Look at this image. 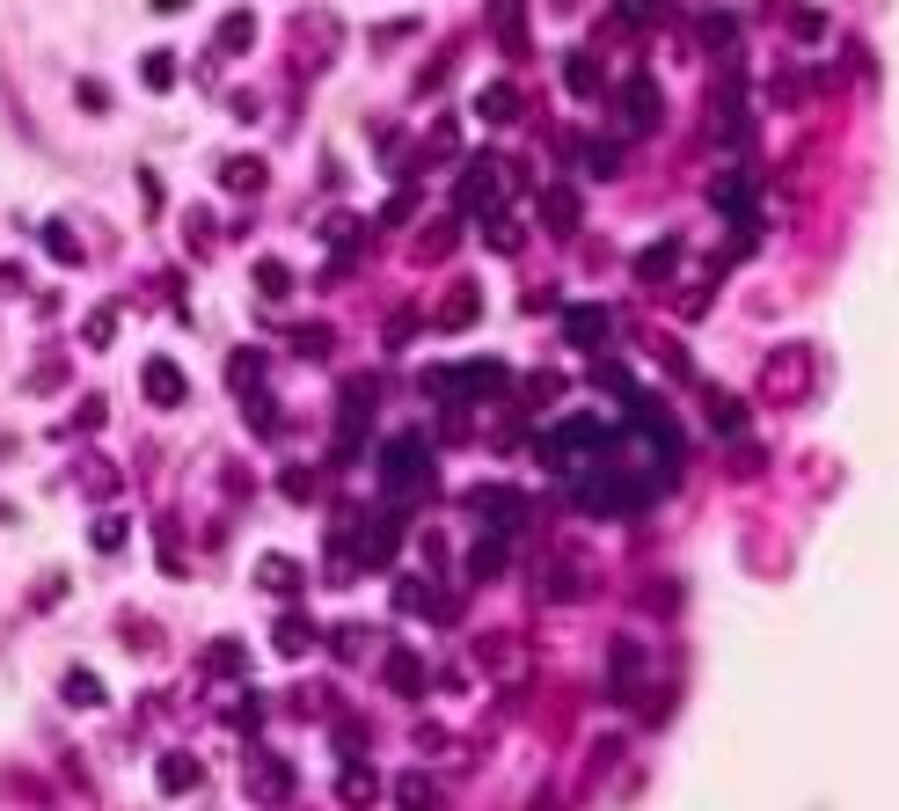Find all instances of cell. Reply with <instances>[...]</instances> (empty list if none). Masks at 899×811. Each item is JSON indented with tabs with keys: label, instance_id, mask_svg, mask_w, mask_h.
Wrapping results in <instances>:
<instances>
[{
	"label": "cell",
	"instance_id": "8d00e7d4",
	"mask_svg": "<svg viewBox=\"0 0 899 811\" xmlns=\"http://www.w3.org/2000/svg\"><path fill=\"white\" fill-rule=\"evenodd\" d=\"M468 570H476V578H491V570H505V534H491V541L476 548V564H468Z\"/></svg>",
	"mask_w": 899,
	"mask_h": 811
},
{
	"label": "cell",
	"instance_id": "5bb4252c",
	"mask_svg": "<svg viewBox=\"0 0 899 811\" xmlns=\"http://www.w3.org/2000/svg\"><path fill=\"white\" fill-rule=\"evenodd\" d=\"M256 585L279 592V600H293V592H300V564H293V556H256Z\"/></svg>",
	"mask_w": 899,
	"mask_h": 811
},
{
	"label": "cell",
	"instance_id": "60d3db41",
	"mask_svg": "<svg viewBox=\"0 0 899 811\" xmlns=\"http://www.w3.org/2000/svg\"><path fill=\"white\" fill-rule=\"evenodd\" d=\"M293 352L322 358V352H330V330H315V322H307V330H293Z\"/></svg>",
	"mask_w": 899,
	"mask_h": 811
},
{
	"label": "cell",
	"instance_id": "1f68e13d",
	"mask_svg": "<svg viewBox=\"0 0 899 811\" xmlns=\"http://www.w3.org/2000/svg\"><path fill=\"white\" fill-rule=\"evenodd\" d=\"M709 424H717V432H746V403H731V395H709Z\"/></svg>",
	"mask_w": 899,
	"mask_h": 811
},
{
	"label": "cell",
	"instance_id": "836d02e7",
	"mask_svg": "<svg viewBox=\"0 0 899 811\" xmlns=\"http://www.w3.org/2000/svg\"><path fill=\"white\" fill-rule=\"evenodd\" d=\"M44 249H52V264H81V242H73V234L59 227V220L44 227Z\"/></svg>",
	"mask_w": 899,
	"mask_h": 811
},
{
	"label": "cell",
	"instance_id": "277c9868",
	"mask_svg": "<svg viewBox=\"0 0 899 811\" xmlns=\"http://www.w3.org/2000/svg\"><path fill=\"white\" fill-rule=\"evenodd\" d=\"M658 118H666L658 81L651 73H629V81H622V124H629V132H658Z\"/></svg>",
	"mask_w": 899,
	"mask_h": 811
},
{
	"label": "cell",
	"instance_id": "5b68a950",
	"mask_svg": "<svg viewBox=\"0 0 899 811\" xmlns=\"http://www.w3.org/2000/svg\"><path fill=\"white\" fill-rule=\"evenodd\" d=\"M381 680H388L403 702H417L424 695V658L410 651V643H395V651H381Z\"/></svg>",
	"mask_w": 899,
	"mask_h": 811
},
{
	"label": "cell",
	"instance_id": "6da1fadb",
	"mask_svg": "<svg viewBox=\"0 0 899 811\" xmlns=\"http://www.w3.org/2000/svg\"><path fill=\"white\" fill-rule=\"evenodd\" d=\"M607 439H615V417H564L556 432H542V468H556L564 483H578L585 468H593L599 454H607Z\"/></svg>",
	"mask_w": 899,
	"mask_h": 811
},
{
	"label": "cell",
	"instance_id": "cb8c5ba5",
	"mask_svg": "<svg viewBox=\"0 0 899 811\" xmlns=\"http://www.w3.org/2000/svg\"><path fill=\"white\" fill-rule=\"evenodd\" d=\"M636 672H644V651H636V643H615V658H607V680H615V688H636Z\"/></svg>",
	"mask_w": 899,
	"mask_h": 811
},
{
	"label": "cell",
	"instance_id": "2e32d148",
	"mask_svg": "<svg viewBox=\"0 0 899 811\" xmlns=\"http://www.w3.org/2000/svg\"><path fill=\"white\" fill-rule=\"evenodd\" d=\"M336 797H344V804H373V797H381V775H373L366 760H352V768L336 775Z\"/></svg>",
	"mask_w": 899,
	"mask_h": 811
},
{
	"label": "cell",
	"instance_id": "ffe728a7",
	"mask_svg": "<svg viewBox=\"0 0 899 811\" xmlns=\"http://www.w3.org/2000/svg\"><path fill=\"white\" fill-rule=\"evenodd\" d=\"M249 44H256V16H249V8H234V16L220 22V52H249Z\"/></svg>",
	"mask_w": 899,
	"mask_h": 811
},
{
	"label": "cell",
	"instance_id": "484cf974",
	"mask_svg": "<svg viewBox=\"0 0 899 811\" xmlns=\"http://www.w3.org/2000/svg\"><path fill=\"white\" fill-rule=\"evenodd\" d=\"M395 804H403V811H432V775H403V782H395Z\"/></svg>",
	"mask_w": 899,
	"mask_h": 811
},
{
	"label": "cell",
	"instance_id": "ac0fdd59",
	"mask_svg": "<svg viewBox=\"0 0 899 811\" xmlns=\"http://www.w3.org/2000/svg\"><path fill=\"white\" fill-rule=\"evenodd\" d=\"M198 775H205V768H198V760H191V753H169V760H161V790H169V797H183V790H198Z\"/></svg>",
	"mask_w": 899,
	"mask_h": 811
},
{
	"label": "cell",
	"instance_id": "d6986e66",
	"mask_svg": "<svg viewBox=\"0 0 899 811\" xmlns=\"http://www.w3.org/2000/svg\"><path fill=\"white\" fill-rule=\"evenodd\" d=\"M271 643H279V658H307V643H315V629H307V615H285Z\"/></svg>",
	"mask_w": 899,
	"mask_h": 811
},
{
	"label": "cell",
	"instance_id": "e575fe53",
	"mask_svg": "<svg viewBox=\"0 0 899 811\" xmlns=\"http://www.w3.org/2000/svg\"><path fill=\"white\" fill-rule=\"evenodd\" d=\"M366 643H373L366 629H336V636H330V651L344 658V666H352V658H366Z\"/></svg>",
	"mask_w": 899,
	"mask_h": 811
},
{
	"label": "cell",
	"instance_id": "f1b7e54d",
	"mask_svg": "<svg viewBox=\"0 0 899 811\" xmlns=\"http://www.w3.org/2000/svg\"><path fill=\"white\" fill-rule=\"evenodd\" d=\"M703 44H709V52H731V44H739V22H731V16H703Z\"/></svg>",
	"mask_w": 899,
	"mask_h": 811
},
{
	"label": "cell",
	"instance_id": "83f0119b",
	"mask_svg": "<svg viewBox=\"0 0 899 811\" xmlns=\"http://www.w3.org/2000/svg\"><path fill=\"white\" fill-rule=\"evenodd\" d=\"M67 702L73 709H95V702H103V680H95V672H67Z\"/></svg>",
	"mask_w": 899,
	"mask_h": 811
},
{
	"label": "cell",
	"instance_id": "ab89813d",
	"mask_svg": "<svg viewBox=\"0 0 899 811\" xmlns=\"http://www.w3.org/2000/svg\"><path fill=\"white\" fill-rule=\"evenodd\" d=\"M30 388H37V395H52V388H67V366H59V358H44V366L30 373Z\"/></svg>",
	"mask_w": 899,
	"mask_h": 811
},
{
	"label": "cell",
	"instance_id": "44dd1931",
	"mask_svg": "<svg viewBox=\"0 0 899 811\" xmlns=\"http://www.w3.org/2000/svg\"><path fill=\"white\" fill-rule=\"evenodd\" d=\"M797 388H805V358H768V395H797Z\"/></svg>",
	"mask_w": 899,
	"mask_h": 811
},
{
	"label": "cell",
	"instance_id": "8fae6325",
	"mask_svg": "<svg viewBox=\"0 0 899 811\" xmlns=\"http://www.w3.org/2000/svg\"><path fill=\"white\" fill-rule=\"evenodd\" d=\"M491 30L505 37V52H527V0H491Z\"/></svg>",
	"mask_w": 899,
	"mask_h": 811
},
{
	"label": "cell",
	"instance_id": "7bdbcfd3",
	"mask_svg": "<svg viewBox=\"0 0 899 811\" xmlns=\"http://www.w3.org/2000/svg\"><path fill=\"white\" fill-rule=\"evenodd\" d=\"M110 336H118V315H110V307H95V315H89V344H110Z\"/></svg>",
	"mask_w": 899,
	"mask_h": 811
},
{
	"label": "cell",
	"instance_id": "7c38bea8",
	"mask_svg": "<svg viewBox=\"0 0 899 811\" xmlns=\"http://www.w3.org/2000/svg\"><path fill=\"white\" fill-rule=\"evenodd\" d=\"M585 578H593V564H585V556L548 564V600H585Z\"/></svg>",
	"mask_w": 899,
	"mask_h": 811
},
{
	"label": "cell",
	"instance_id": "52a82bcc",
	"mask_svg": "<svg viewBox=\"0 0 899 811\" xmlns=\"http://www.w3.org/2000/svg\"><path fill=\"white\" fill-rule=\"evenodd\" d=\"M140 388H147V403H154V409H183V366H176V358H147Z\"/></svg>",
	"mask_w": 899,
	"mask_h": 811
},
{
	"label": "cell",
	"instance_id": "3957f363",
	"mask_svg": "<svg viewBox=\"0 0 899 811\" xmlns=\"http://www.w3.org/2000/svg\"><path fill=\"white\" fill-rule=\"evenodd\" d=\"M512 373L497 366V358H476V366H461V373H424V395H432V403H476V395H497L505 388Z\"/></svg>",
	"mask_w": 899,
	"mask_h": 811
},
{
	"label": "cell",
	"instance_id": "603a6c76",
	"mask_svg": "<svg viewBox=\"0 0 899 811\" xmlns=\"http://www.w3.org/2000/svg\"><path fill=\"white\" fill-rule=\"evenodd\" d=\"M228 191H242V197L264 191V161H256V154H234V161H228Z\"/></svg>",
	"mask_w": 899,
	"mask_h": 811
},
{
	"label": "cell",
	"instance_id": "4316f807",
	"mask_svg": "<svg viewBox=\"0 0 899 811\" xmlns=\"http://www.w3.org/2000/svg\"><path fill=\"white\" fill-rule=\"evenodd\" d=\"M585 176H599V183H607V176H622V154H615L607 140H593V146H585Z\"/></svg>",
	"mask_w": 899,
	"mask_h": 811
},
{
	"label": "cell",
	"instance_id": "ee69618b",
	"mask_svg": "<svg viewBox=\"0 0 899 811\" xmlns=\"http://www.w3.org/2000/svg\"><path fill=\"white\" fill-rule=\"evenodd\" d=\"M790 30H797V37H819V30H827V16H811V8H797V16H790Z\"/></svg>",
	"mask_w": 899,
	"mask_h": 811
},
{
	"label": "cell",
	"instance_id": "7a4b0ae2",
	"mask_svg": "<svg viewBox=\"0 0 899 811\" xmlns=\"http://www.w3.org/2000/svg\"><path fill=\"white\" fill-rule=\"evenodd\" d=\"M381 490L395 497V505H417L424 490H432V446H424V432H395V439H381Z\"/></svg>",
	"mask_w": 899,
	"mask_h": 811
},
{
	"label": "cell",
	"instance_id": "4fadbf2b",
	"mask_svg": "<svg viewBox=\"0 0 899 811\" xmlns=\"http://www.w3.org/2000/svg\"><path fill=\"white\" fill-rule=\"evenodd\" d=\"M476 118L483 124H519V89H512V81H491V89L476 95Z\"/></svg>",
	"mask_w": 899,
	"mask_h": 811
},
{
	"label": "cell",
	"instance_id": "4dcf8cb0",
	"mask_svg": "<svg viewBox=\"0 0 899 811\" xmlns=\"http://www.w3.org/2000/svg\"><path fill=\"white\" fill-rule=\"evenodd\" d=\"M483 242H491V249H505V256H512V249H519V227H512L505 212H483Z\"/></svg>",
	"mask_w": 899,
	"mask_h": 811
},
{
	"label": "cell",
	"instance_id": "f546056e",
	"mask_svg": "<svg viewBox=\"0 0 899 811\" xmlns=\"http://www.w3.org/2000/svg\"><path fill=\"white\" fill-rule=\"evenodd\" d=\"M205 666H212V672H228V680H234V672L249 666V651H242V643H234V636H220V643H212V658H205Z\"/></svg>",
	"mask_w": 899,
	"mask_h": 811
},
{
	"label": "cell",
	"instance_id": "8992f818",
	"mask_svg": "<svg viewBox=\"0 0 899 811\" xmlns=\"http://www.w3.org/2000/svg\"><path fill=\"white\" fill-rule=\"evenodd\" d=\"M505 161L497 154H483V161H468V176H461V205H491V197H505Z\"/></svg>",
	"mask_w": 899,
	"mask_h": 811
},
{
	"label": "cell",
	"instance_id": "30bf717a",
	"mask_svg": "<svg viewBox=\"0 0 899 811\" xmlns=\"http://www.w3.org/2000/svg\"><path fill=\"white\" fill-rule=\"evenodd\" d=\"M607 330H615V315H607V307H564V336L578 344V352H593Z\"/></svg>",
	"mask_w": 899,
	"mask_h": 811
},
{
	"label": "cell",
	"instance_id": "d6a6232c",
	"mask_svg": "<svg viewBox=\"0 0 899 811\" xmlns=\"http://www.w3.org/2000/svg\"><path fill=\"white\" fill-rule=\"evenodd\" d=\"M615 22H622V30H651V22H658V0H622Z\"/></svg>",
	"mask_w": 899,
	"mask_h": 811
},
{
	"label": "cell",
	"instance_id": "d4e9b609",
	"mask_svg": "<svg viewBox=\"0 0 899 811\" xmlns=\"http://www.w3.org/2000/svg\"><path fill=\"white\" fill-rule=\"evenodd\" d=\"M468 322H476V285H461L454 301L440 307V330H468Z\"/></svg>",
	"mask_w": 899,
	"mask_h": 811
},
{
	"label": "cell",
	"instance_id": "9a60e30c",
	"mask_svg": "<svg viewBox=\"0 0 899 811\" xmlns=\"http://www.w3.org/2000/svg\"><path fill=\"white\" fill-rule=\"evenodd\" d=\"M673 271H680V242H673V234H666V242H651L644 256H636V278H644V285L673 278Z\"/></svg>",
	"mask_w": 899,
	"mask_h": 811
},
{
	"label": "cell",
	"instance_id": "e0dca14e",
	"mask_svg": "<svg viewBox=\"0 0 899 811\" xmlns=\"http://www.w3.org/2000/svg\"><path fill=\"white\" fill-rule=\"evenodd\" d=\"M542 227H548V234H570V227H578V191H548V197H542Z\"/></svg>",
	"mask_w": 899,
	"mask_h": 811
},
{
	"label": "cell",
	"instance_id": "74e56055",
	"mask_svg": "<svg viewBox=\"0 0 899 811\" xmlns=\"http://www.w3.org/2000/svg\"><path fill=\"white\" fill-rule=\"evenodd\" d=\"M285 285H293V271H285V264H271V256H264V264H256V293H271V301H279Z\"/></svg>",
	"mask_w": 899,
	"mask_h": 811
},
{
	"label": "cell",
	"instance_id": "ba28073f",
	"mask_svg": "<svg viewBox=\"0 0 899 811\" xmlns=\"http://www.w3.org/2000/svg\"><path fill=\"white\" fill-rule=\"evenodd\" d=\"M709 205L739 212V227H754V220H746V212H754V176H746V169H724V176L709 183Z\"/></svg>",
	"mask_w": 899,
	"mask_h": 811
},
{
	"label": "cell",
	"instance_id": "d590c367",
	"mask_svg": "<svg viewBox=\"0 0 899 811\" xmlns=\"http://www.w3.org/2000/svg\"><path fill=\"white\" fill-rule=\"evenodd\" d=\"M140 81H147V89H169V81H176L169 52H147V59H140Z\"/></svg>",
	"mask_w": 899,
	"mask_h": 811
},
{
	"label": "cell",
	"instance_id": "9c48e42d",
	"mask_svg": "<svg viewBox=\"0 0 899 811\" xmlns=\"http://www.w3.org/2000/svg\"><path fill=\"white\" fill-rule=\"evenodd\" d=\"M249 797H264V804H285L293 797V768L271 753H256V768H249Z\"/></svg>",
	"mask_w": 899,
	"mask_h": 811
},
{
	"label": "cell",
	"instance_id": "7402d4cb",
	"mask_svg": "<svg viewBox=\"0 0 899 811\" xmlns=\"http://www.w3.org/2000/svg\"><path fill=\"white\" fill-rule=\"evenodd\" d=\"M564 81H570V95H599V67H593V52H570V59H564Z\"/></svg>",
	"mask_w": 899,
	"mask_h": 811
},
{
	"label": "cell",
	"instance_id": "f35d334b",
	"mask_svg": "<svg viewBox=\"0 0 899 811\" xmlns=\"http://www.w3.org/2000/svg\"><path fill=\"white\" fill-rule=\"evenodd\" d=\"M256 373H264V358H256V352H234V366H228L234 388H256Z\"/></svg>",
	"mask_w": 899,
	"mask_h": 811
},
{
	"label": "cell",
	"instance_id": "b9f144b4",
	"mask_svg": "<svg viewBox=\"0 0 899 811\" xmlns=\"http://www.w3.org/2000/svg\"><path fill=\"white\" fill-rule=\"evenodd\" d=\"M556 395H564V381H556V373H534V381H527V403H556Z\"/></svg>",
	"mask_w": 899,
	"mask_h": 811
}]
</instances>
